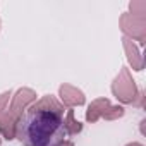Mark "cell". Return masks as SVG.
Masks as SVG:
<instances>
[{
	"label": "cell",
	"mask_w": 146,
	"mask_h": 146,
	"mask_svg": "<svg viewBox=\"0 0 146 146\" xmlns=\"http://www.w3.org/2000/svg\"><path fill=\"white\" fill-rule=\"evenodd\" d=\"M65 132L62 107L50 96L40 100L17 122V136L26 146H60Z\"/></svg>",
	"instance_id": "cell-1"
},
{
	"label": "cell",
	"mask_w": 146,
	"mask_h": 146,
	"mask_svg": "<svg viewBox=\"0 0 146 146\" xmlns=\"http://www.w3.org/2000/svg\"><path fill=\"white\" fill-rule=\"evenodd\" d=\"M60 95H62V100L64 103L67 105H83L84 103V96L79 90L76 88H72V86H62L60 88Z\"/></svg>",
	"instance_id": "cell-2"
},
{
	"label": "cell",
	"mask_w": 146,
	"mask_h": 146,
	"mask_svg": "<svg viewBox=\"0 0 146 146\" xmlns=\"http://www.w3.org/2000/svg\"><path fill=\"white\" fill-rule=\"evenodd\" d=\"M64 146H72V144L70 143H64Z\"/></svg>",
	"instance_id": "cell-4"
},
{
	"label": "cell",
	"mask_w": 146,
	"mask_h": 146,
	"mask_svg": "<svg viewBox=\"0 0 146 146\" xmlns=\"http://www.w3.org/2000/svg\"><path fill=\"white\" fill-rule=\"evenodd\" d=\"M9 96H11V93H4L2 96H0V112H2V108H4V105H5V102L9 100Z\"/></svg>",
	"instance_id": "cell-3"
}]
</instances>
